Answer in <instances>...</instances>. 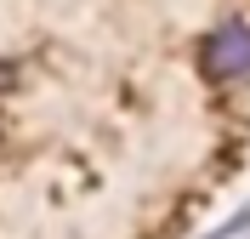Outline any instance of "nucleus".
I'll use <instances>...</instances> for the list:
<instances>
[{"mask_svg": "<svg viewBox=\"0 0 250 239\" xmlns=\"http://www.w3.org/2000/svg\"><path fill=\"white\" fill-rule=\"evenodd\" d=\"M199 63L222 86H245L250 80V23H222L210 29V40L199 46Z\"/></svg>", "mask_w": 250, "mask_h": 239, "instance_id": "f257e3e1", "label": "nucleus"}]
</instances>
